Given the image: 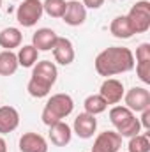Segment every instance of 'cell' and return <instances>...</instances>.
I'll use <instances>...</instances> for the list:
<instances>
[{
    "label": "cell",
    "mask_w": 150,
    "mask_h": 152,
    "mask_svg": "<svg viewBox=\"0 0 150 152\" xmlns=\"http://www.w3.org/2000/svg\"><path fill=\"white\" fill-rule=\"evenodd\" d=\"M51 51H53L55 60L58 64H62V66H69L74 60V46H73V42L67 37L57 39V42H55V46H53Z\"/></svg>",
    "instance_id": "obj_12"
},
{
    "label": "cell",
    "mask_w": 150,
    "mask_h": 152,
    "mask_svg": "<svg viewBox=\"0 0 150 152\" xmlns=\"http://www.w3.org/2000/svg\"><path fill=\"white\" fill-rule=\"evenodd\" d=\"M12 2H18V0H12Z\"/></svg>",
    "instance_id": "obj_29"
},
{
    "label": "cell",
    "mask_w": 150,
    "mask_h": 152,
    "mask_svg": "<svg viewBox=\"0 0 150 152\" xmlns=\"http://www.w3.org/2000/svg\"><path fill=\"white\" fill-rule=\"evenodd\" d=\"M85 7H88V9H99L103 4H104V0H83L81 2Z\"/></svg>",
    "instance_id": "obj_26"
},
{
    "label": "cell",
    "mask_w": 150,
    "mask_h": 152,
    "mask_svg": "<svg viewBox=\"0 0 150 152\" xmlns=\"http://www.w3.org/2000/svg\"><path fill=\"white\" fill-rule=\"evenodd\" d=\"M110 120L120 136L131 138V136L140 134V129H141L140 118L127 106H113L110 110Z\"/></svg>",
    "instance_id": "obj_4"
},
{
    "label": "cell",
    "mask_w": 150,
    "mask_h": 152,
    "mask_svg": "<svg viewBox=\"0 0 150 152\" xmlns=\"http://www.w3.org/2000/svg\"><path fill=\"white\" fill-rule=\"evenodd\" d=\"M125 106L131 112H143L150 108V92L143 87H133L125 94Z\"/></svg>",
    "instance_id": "obj_7"
},
{
    "label": "cell",
    "mask_w": 150,
    "mask_h": 152,
    "mask_svg": "<svg viewBox=\"0 0 150 152\" xmlns=\"http://www.w3.org/2000/svg\"><path fill=\"white\" fill-rule=\"evenodd\" d=\"M0 7H2V0H0Z\"/></svg>",
    "instance_id": "obj_28"
},
{
    "label": "cell",
    "mask_w": 150,
    "mask_h": 152,
    "mask_svg": "<svg viewBox=\"0 0 150 152\" xmlns=\"http://www.w3.org/2000/svg\"><path fill=\"white\" fill-rule=\"evenodd\" d=\"M83 106H85V112H87V113L99 115V113H103V112H106L108 103H106L99 94H92V96H88V97L85 99Z\"/></svg>",
    "instance_id": "obj_21"
},
{
    "label": "cell",
    "mask_w": 150,
    "mask_h": 152,
    "mask_svg": "<svg viewBox=\"0 0 150 152\" xmlns=\"http://www.w3.org/2000/svg\"><path fill=\"white\" fill-rule=\"evenodd\" d=\"M18 57L11 50H4L0 53V75L2 76H11L16 73L18 69Z\"/></svg>",
    "instance_id": "obj_18"
},
{
    "label": "cell",
    "mask_w": 150,
    "mask_h": 152,
    "mask_svg": "<svg viewBox=\"0 0 150 152\" xmlns=\"http://www.w3.org/2000/svg\"><path fill=\"white\" fill-rule=\"evenodd\" d=\"M73 129H74L76 134L79 138H83V140L92 138L94 133H95V129H97V118H95V115H90V113H87V112L79 113L74 118Z\"/></svg>",
    "instance_id": "obj_10"
},
{
    "label": "cell",
    "mask_w": 150,
    "mask_h": 152,
    "mask_svg": "<svg viewBox=\"0 0 150 152\" xmlns=\"http://www.w3.org/2000/svg\"><path fill=\"white\" fill-rule=\"evenodd\" d=\"M20 126V113L14 106H0V134L12 133Z\"/></svg>",
    "instance_id": "obj_13"
},
{
    "label": "cell",
    "mask_w": 150,
    "mask_h": 152,
    "mask_svg": "<svg viewBox=\"0 0 150 152\" xmlns=\"http://www.w3.org/2000/svg\"><path fill=\"white\" fill-rule=\"evenodd\" d=\"M21 41H23V34L16 27H7L0 32V46L4 50L12 51V48H18L21 44Z\"/></svg>",
    "instance_id": "obj_17"
},
{
    "label": "cell",
    "mask_w": 150,
    "mask_h": 152,
    "mask_svg": "<svg viewBox=\"0 0 150 152\" xmlns=\"http://www.w3.org/2000/svg\"><path fill=\"white\" fill-rule=\"evenodd\" d=\"M95 71L97 75L104 76H115L122 73H129L134 69V55L129 48L124 46H111L103 50L95 57Z\"/></svg>",
    "instance_id": "obj_1"
},
{
    "label": "cell",
    "mask_w": 150,
    "mask_h": 152,
    "mask_svg": "<svg viewBox=\"0 0 150 152\" xmlns=\"http://www.w3.org/2000/svg\"><path fill=\"white\" fill-rule=\"evenodd\" d=\"M57 66L50 60H41L36 62L34 66V71H32V78L27 85V90L32 97H46L51 90V87L55 85L57 81Z\"/></svg>",
    "instance_id": "obj_2"
},
{
    "label": "cell",
    "mask_w": 150,
    "mask_h": 152,
    "mask_svg": "<svg viewBox=\"0 0 150 152\" xmlns=\"http://www.w3.org/2000/svg\"><path fill=\"white\" fill-rule=\"evenodd\" d=\"M71 138H73V131H71V127H69L64 120H60V122L50 126V140H51L53 145H57V147H66V145H69Z\"/></svg>",
    "instance_id": "obj_14"
},
{
    "label": "cell",
    "mask_w": 150,
    "mask_h": 152,
    "mask_svg": "<svg viewBox=\"0 0 150 152\" xmlns=\"http://www.w3.org/2000/svg\"><path fill=\"white\" fill-rule=\"evenodd\" d=\"M42 2L41 0H23L16 9V20L23 27H34L42 16Z\"/></svg>",
    "instance_id": "obj_6"
},
{
    "label": "cell",
    "mask_w": 150,
    "mask_h": 152,
    "mask_svg": "<svg viewBox=\"0 0 150 152\" xmlns=\"http://www.w3.org/2000/svg\"><path fill=\"white\" fill-rule=\"evenodd\" d=\"M73 110H74V101L69 94H55L48 99L41 118L50 127V126L64 120L66 117H69L73 113Z\"/></svg>",
    "instance_id": "obj_3"
},
{
    "label": "cell",
    "mask_w": 150,
    "mask_h": 152,
    "mask_svg": "<svg viewBox=\"0 0 150 152\" xmlns=\"http://www.w3.org/2000/svg\"><path fill=\"white\" fill-rule=\"evenodd\" d=\"M140 124H141V127L150 129V108H147V110L141 112V120H140Z\"/></svg>",
    "instance_id": "obj_25"
},
{
    "label": "cell",
    "mask_w": 150,
    "mask_h": 152,
    "mask_svg": "<svg viewBox=\"0 0 150 152\" xmlns=\"http://www.w3.org/2000/svg\"><path fill=\"white\" fill-rule=\"evenodd\" d=\"M136 73L143 83H150V60H136Z\"/></svg>",
    "instance_id": "obj_24"
},
{
    "label": "cell",
    "mask_w": 150,
    "mask_h": 152,
    "mask_svg": "<svg viewBox=\"0 0 150 152\" xmlns=\"http://www.w3.org/2000/svg\"><path fill=\"white\" fill-rule=\"evenodd\" d=\"M0 152H7V143L2 136H0Z\"/></svg>",
    "instance_id": "obj_27"
},
{
    "label": "cell",
    "mask_w": 150,
    "mask_h": 152,
    "mask_svg": "<svg viewBox=\"0 0 150 152\" xmlns=\"http://www.w3.org/2000/svg\"><path fill=\"white\" fill-rule=\"evenodd\" d=\"M120 147H122V136L117 131H104L97 134L90 152H118Z\"/></svg>",
    "instance_id": "obj_8"
},
{
    "label": "cell",
    "mask_w": 150,
    "mask_h": 152,
    "mask_svg": "<svg viewBox=\"0 0 150 152\" xmlns=\"http://www.w3.org/2000/svg\"><path fill=\"white\" fill-rule=\"evenodd\" d=\"M16 57H18V64H20V66H23V67H32V66H36V62H37L39 51L32 46V44H27V46L20 48V51H18Z\"/></svg>",
    "instance_id": "obj_20"
},
{
    "label": "cell",
    "mask_w": 150,
    "mask_h": 152,
    "mask_svg": "<svg viewBox=\"0 0 150 152\" xmlns=\"http://www.w3.org/2000/svg\"><path fill=\"white\" fill-rule=\"evenodd\" d=\"M20 152H48V143L37 133H25L20 138Z\"/></svg>",
    "instance_id": "obj_15"
},
{
    "label": "cell",
    "mask_w": 150,
    "mask_h": 152,
    "mask_svg": "<svg viewBox=\"0 0 150 152\" xmlns=\"http://www.w3.org/2000/svg\"><path fill=\"white\" fill-rule=\"evenodd\" d=\"M64 21L71 27H79L85 23L87 20V7L78 2V0H71L66 4V12H64Z\"/></svg>",
    "instance_id": "obj_11"
},
{
    "label": "cell",
    "mask_w": 150,
    "mask_h": 152,
    "mask_svg": "<svg viewBox=\"0 0 150 152\" xmlns=\"http://www.w3.org/2000/svg\"><path fill=\"white\" fill-rule=\"evenodd\" d=\"M127 21L131 25L133 34H145L150 28V2L149 0H140L136 2L129 14H127Z\"/></svg>",
    "instance_id": "obj_5"
},
{
    "label": "cell",
    "mask_w": 150,
    "mask_h": 152,
    "mask_svg": "<svg viewBox=\"0 0 150 152\" xmlns=\"http://www.w3.org/2000/svg\"><path fill=\"white\" fill-rule=\"evenodd\" d=\"M129 152H150V142L147 134H136L129 140Z\"/></svg>",
    "instance_id": "obj_23"
},
{
    "label": "cell",
    "mask_w": 150,
    "mask_h": 152,
    "mask_svg": "<svg viewBox=\"0 0 150 152\" xmlns=\"http://www.w3.org/2000/svg\"><path fill=\"white\" fill-rule=\"evenodd\" d=\"M57 39H58V36L55 34V30H51V28H39L37 32L32 36V46L37 51H50V50H53Z\"/></svg>",
    "instance_id": "obj_16"
},
{
    "label": "cell",
    "mask_w": 150,
    "mask_h": 152,
    "mask_svg": "<svg viewBox=\"0 0 150 152\" xmlns=\"http://www.w3.org/2000/svg\"><path fill=\"white\" fill-rule=\"evenodd\" d=\"M99 96L108 103V104H117L122 101L124 97V85L122 81L115 80V78H106L99 88Z\"/></svg>",
    "instance_id": "obj_9"
},
{
    "label": "cell",
    "mask_w": 150,
    "mask_h": 152,
    "mask_svg": "<svg viewBox=\"0 0 150 152\" xmlns=\"http://www.w3.org/2000/svg\"><path fill=\"white\" fill-rule=\"evenodd\" d=\"M110 32L117 39H129L134 36L131 30V25L127 21V16H117L110 25Z\"/></svg>",
    "instance_id": "obj_19"
},
{
    "label": "cell",
    "mask_w": 150,
    "mask_h": 152,
    "mask_svg": "<svg viewBox=\"0 0 150 152\" xmlns=\"http://www.w3.org/2000/svg\"><path fill=\"white\" fill-rule=\"evenodd\" d=\"M66 0H44L42 2V11L50 18H62L66 12Z\"/></svg>",
    "instance_id": "obj_22"
}]
</instances>
